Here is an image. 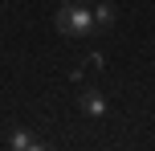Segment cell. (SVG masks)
<instances>
[{
  "instance_id": "obj_1",
  "label": "cell",
  "mask_w": 155,
  "mask_h": 151,
  "mask_svg": "<svg viewBox=\"0 0 155 151\" xmlns=\"http://www.w3.org/2000/svg\"><path fill=\"white\" fill-rule=\"evenodd\" d=\"M53 25H57V33H61V37H90V33H94V12H90V4L65 0V4L57 8Z\"/></svg>"
},
{
  "instance_id": "obj_3",
  "label": "cell",
  "mask_w": 155,
  "mask_h": 151,
  "mask_svg": "<svg viewBox=\"0 0 155 151\" xmlns=\"http://www.w3.org/2000/svg\"><path fill=\"white\" fill-rule=\"evenodd\" d=\"M114 21H118V8L106 0H94V29H110Z\"/></svg>"
},
{
  "instance_id": "obj_5",
  "label": "cell",
  "mask_w": 155,
  "mask_h": 151,
  "mask_svg": "<svg viewBox=\"0 0 155 151\" xmlns=\"http://www.w3.org/2000/svg\"><path fill=\"white\" fill-rule=\"evenodd\" d=\"M78 4H94V0H78Z\"/></svg>"
},
{
  "instance_id": "obj_4",
  "label": "cell",
  "mask_w": 155,
  "mask_h": 151,
  "mask_svg": "<svg viewBox=\"0 0 155 151\" xmlns=\"http://www.w3.org/2000/svg\"><path fill=\"white\" fill-rule=\"evenodd\" d=\"M12 147H16V151H25V147H37V139H33L29 131H16V135H12Z\"/></svg>"
},
{
  "instance_id": "obj_2",
  "label": "cell",
  "mask_w": 155,
  "mask_h": 151,
  "mask_svg": "<svg viewBox=\"0 0 155 151\" xmlns=\"http://www.w3.org/2000/svg\"><path fill=\"white\" fill-rule=\"evenodd\" d=\"M78 106H82V114H90V119H102V114H106L102 90H82V94H78Z\"/></svg>"
}]
</instances>
